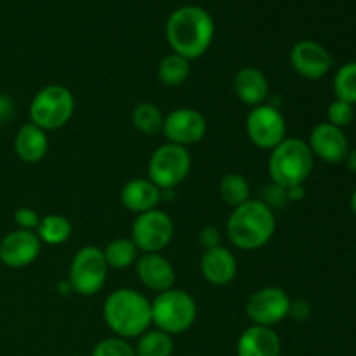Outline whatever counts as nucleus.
I'll return each instance as SVG.
<instances>
[{
	"instance_id": "19",
	"label": "nucleus",
	"mask_w": 356,
	"mask_h": 356,
	"mask_svg": "<svg viewBox=\"0 0 356 356\" xmlns=\"http://www.w3.org/2000/svg\"><path fill=\"white\" fill-rule=\"evenodd\" d=\"M233 90L243 104L256 108L266 103L270 96V82L261 70L245 66V68H240L233 76Z\"/></svg>"
},
{
	"instance_id": "4",
	"label": "nucleus",
	"mask_w": 356,
	"mask_h": 356,
	"mask_svg": "<svg viewBox=\"0 0 356 356\" xmlns=\"http://www.w3.org/2000/svg\"><path fill=\"white\" fill-rule=\"evenodd\" d=\"M315 163L308 143L299 138H285L275 146L268 159V174L271 183L289 190L294 186H305Z\"/></svg>"
},
{
	"instance_id": "21",
	"label": "nucleus",
	"mask_w": 356,
	"mask_h": 356,
	"mask_svg": "<svg viewBox=\"0 0 356 356\" xmlns=\"http://www.w3.org/2000/svg\"><path fill=\"white\" fill-rule=\"evenodd\" d=\"M14 152L24 163H38L49 152L47 132L31 122L21 125L14 138Z\"/></svg>"
},
{
	"instance_id": "2",
	"label": "nucleus",
	"mask_w": 356,
	"mask_h": 356,
	"mask_svg": "<svg viewBox=\"0 0 356 356\" xmlns=\"http://www.w3.org/2000/svg\"><path fill=\"white\" fill-rule=\"evenodd\" d=\"M103 318L115 336L134 339L152 325V301L136 289H117L104 299Z\"/></svg>"
},
{
	"instance_id": "12",
	"label": "nucleus",
	"mask_w": 356,
	"mask_h": 356,
	"mask_svg": "<svg viewBox=\"0 0 356 356\" xmlns=\"http://www.w3.org/2000/svg\"><path fill=\"white\" fill-rule=\"evenodd\" d=\"M163 136L167 143L177 146L197 145L207 134V118L193 108H177L163 118Z\"/></svg>"
},
{
	"instance_id": "10",
	"label": "nucleus",
	"mask_w": 356,
	"mask_h": 356,
	"mask_svg": "<svg viewBox=\"0 0 356 356\" xmlns=\"http://www.w3.org/2000/svg\"><path fill=\"white\" fill-rule=\"evenodd\" d=\"M245 131L254 146L271 152L287 138V122L277 106L264 103L249 111Z\"/></svg>"
},
{
	"instance_id": "24",
	"label": "nucleus",
	"mask_w": 356,
	"mask_h": 356,
	"mask_svg": "<svg viewBox=\"0 0 356 356\" xmlns=\"http://www.w3.org/2000/svg\"><path fill=\"white\" fill-rule=\"evenodd\" d=\"M104 259L108 268L113 270H127L132 264H136L139 257V249L132 238H115L103 249Z\"/></svg>"
},
{
	"instance_id": "34",
	"label": "nucleus",
	"mask_w": 356,
	"mask_h": 356,
	"mask_svg": "<svg viewBox=\"0 0 356 356\" xmlns=\"http://www.w3.org/2000/svg\"><path fill=\"white\" fill-rule=\"evenodd\" d=\"M14 113V104L10 101L9 96L6 94H0V122H6L13 117Z\"/></svg>"
},
{
	"instance_id": "37",
	"label": "nucleus",
	"mask_w": 356,
	"mask_h": 356,
	"mask_svg": "<svg viewBox=\"0 0 356 356\" xmlns=\"http://www.w3.org/2000/svg\"><path fill=\"white\" fill-rule=\"evenodd\" d=\"M72 356H79V355H72Z\"/></svg>"
},
{
	"instance_id": "3",
	"label": "nucleus",
	"mask_w": 356,
	"mask_h": 356,
	"mask_svg": "<svg viewBox=\"0 0 356 356\" xmlns=\"http://www.w3.org/2000/svg\"><path fill=\"white\" fill-rule=\"evenodd\" d=\"M277 232L273 209L263 200H247L232 211L226 221L228 240L240 250L263 249Z\"/></svg>"
},
{
	"instance_id": "31",
	"label": "nucleus",
	"mask_w": 356,
	"mask_h": 356,
	"mask_svg": "<svg viewBox=\"0 0 356 356\" xmlns=\"http://www.w3.org/2000/svg\"><path fill=\"white\" fill-rule=\"evenodd\" d=\"M40 216L35 209L31 207H19L14 212V222L17 225V229H28V232H35L40 222Z\"/></svg>"
},
{
	"instance_id": "17",
	"label": "nucleus",
	"mask_w": 356,
	"mask_h": 356,
	"mask_svg": "<svg viewBox=\"0 0 356 356\" xmlns=\"http://www.w3.org/2000/svg\"><path fill=\"white\" fill-rule=\"evenodd\" d=\"M200 271L205 282L214 287H225L235 280L238 264L232 250L218 245L214 249L204 250L200 259Z\"/></svg>"
},
{
	"instance_id": "26",
	"label": "nucleus",
	"mask_w": 356,
	"mask_h": 356,
	"mask_svg": "<svg viewBox=\"0 0 356 356\" xmlns=\"http://www.w3.org/2000/svg\"><path fill=\"white\" fill-rule=\"evenodd\" d=\"M219 195L226 205L235 209L250 200V184L242 174L229 172L219 183Z\"/></svg>"
},
{
	"instance_id": "29",
	"label": "nucleus",
	"mask_w": 356,
	"mask_h": 356,
	"mask_svg": "<svg viewBox=\"0 0 356 356\" xmlns=\"http://www.w3.org/2000/svg\"><path fill=\"white\" fill-rule=\"evenodd\" d=\"M90 356H136V351L127 339L115 336L99 341Z\"/></svg>"
},
{
	"instance_id": "16",
	"label": "nucleus",
	"mask_w": 356,
	"mask_h": 356,
	"mask_svg": "<svg viewBox=\"0 0 356 356\" xmlns=\"http://www.w3.org/2000/svg\"><path fill=\"white\" fill-rule=\"evenodd\" d=\"M136 273L139 280L149 291L165 292L174 289L176 284V271L170 261L162 256V252L156 254H143L136 261Z\"/></svg>"
},
{
	"instance_id": "33",
	"label": "nucleus",
	"mask_w": 356,
	"mask_h": 356,
	"mask_svg": "<svg viewBox=\"0 0 356 356\" xmlns=\"http://www.w3.org/2000/svg\"><path fill=\"white\" fill-rule=\"evenodd\" d=\"M289 316L294 320H306L309 316V306L306 301H292Z\"/></svg>"
},
{
	"instance_id": "35",
	"label": "nucleus",
	"mask_w": 356,
	"mask_h": 356,
	"mask_svg": "<svg viewBox=\"0 0 356 356\" xmlns=\"http://www.w3.org/2000/svg\"><path fill=\"white\" fill-rule=\"evenodd\" d=\"M344 162H346V167L351 172H356V149H350V152H348Z\"/></svg>"
},
{
	"instance_id": "28",
	"label": "nucleus",
	"mask_w": 356,
	"mask_h": 356,
	"mask_svg": "<svg viewBox=\"0 0 356 356\" xmlns=\"http://www.w3.org/2000/svg\"><path fill=\"white\" fill-rule=\"evenodd\" d=\"M334 94L336 99L356 104V61L346 63L337 70L334 76Z\"/></svg>"
},
{
	"instance_id": "36",
	"label": "nucleus",
	"mask_w": 356,
	"mask_h": 356,
	"mask_svg": "<svg viewBox=\"0 0 356 356\" xmlns=\"http://www.w3.org/2000/svg\"><path fill=\"white\" fill-rule=\"evenodd\" d=\"M351 211H353L356 216V190L353 191V195H351Z\"/></svg>"
},
{
	"instance_id": "18",
	"label": "nucleus",
	"mask_w": 356,
	"mask_h": 356,
	"mask_svg": "<svg viewBox=\"0 0 356 356\" xmlns=\"http://www.w3.org/2000/svg\"><path fill=\"white\" fill-rule=\"evenodd\" d=\"M162 200V190L152 183L148 177H136L127 181L120 190V202L129 212L145 214L159 209Z\"/></svg>"
},
{
	"instance_id": "22",
	"label": "nucleus",
	"mask_w": 356,
	"mask_h": 356,
	"mask_svg": "<svg viewBox=\"0 0 356 356\" xmlns=\"http://www.w3.org/2000/svg\"><path fill=\"white\" fill-rule=\"evenodd\" d=\"M191 73V61L190 59L183 58L179 54H170L163 56L159 63L156 68V75L159 80L167 87H179L190 79Z\"/></svg>"
},
{
	"instance_id": "14",
	"label": "nucleus",
	"mask_w": 356,
	"mask_h": 356,
	"mask_svg": "<svg viewBox=\"0 0 356 356\" xmlns=\"http://www.w3.org/2000/svg\"><path fill=\"white\" fill-rule=\"evenodd\" d=\"M42 242L35 232L16 229L0 240V263L13 270L30 266L40 256Z\"/></svg>"
},
{
	"instance_id": "6",
	"label": "nucleus",
	"mask_w": 356,
	"mask_h": 356,
	"mask_svg": "<svg viewBox=\"0 0 356 356\" xmlns=\"http://www.w3.org/2000/svg\"><path fill=\"white\" fill-rule=\"evenodd\" d=\"M75 97L68 87L51 83L38 90L30 103V122L42 131H58L72 120Z\"/></svg>"
},
{
	"instance_id": "13",
	"label": "nucleus",
	"mask_w": 356,
	"mask_h": 356,
	"mask_svg": "<svg viewBox=\"0 0 356 356\" xmlns=\"http://www.w3.org/2000/svg\"><path fill=\"white\" fill-rule=\"evenodd\" d=\"M291 65L298 75L308 80L323 79L332 68V56L322 44L315 40H299L292 45Z\"/></svg>"
},
{
	"instance_id": "15",
	"label": "nucleus",
	"mask_w": 356,
	"mask_h": 356,
	"mask_svg": "<svg viewBox=\"0 0 356 356\" xmlns=\"http://www.w3.org/2000/svg\"><path fill=\"white\" fill-rule=\"evenodd\" d=\"M309 149H312L313 156L323 160L327 163H341L346 159L348 152H350V145H348L346 134L343 129L336 127V125L329 124H318L309 134Z\"/></svg>"
},
{
	"instance_id": "30",
	"label": "nucleus",
	"mask_w": 356,
	"mask_h": 356,
	"mask_svg": "<svg viewBox=\"0 0 356 356\" xmlns=\"http://www.w3.org/2000/svg\"><path fill=\"white\" fill-rule=\"evenodd\" d=\"M327 117H329V124L336 125V127L339 129H344L353 122L355 108L353 104L346 103V101L336 99L330 103L329 110H327Z\"/></svg>"
},
{
	"instance_id": "25",
	"label": "nucleus",
	"mask_w": 356,
	"mask_h": 356,
	"mask_svg": "<svg viewBox=\"0 0 356 356\" xmlns=\"http://www.w3.org/2000/svg\"><path fill=\"white\" fill-rule=\"evenodd\" d=\"M163 113L155 103H139L132 108L131 122L141 134L155 136L162 132Z\"/></svg>"
},
{
	"instance_id": "27",
	"label": "nucleus",
	"mask_w": 356,
	"mask_h": 356,
	"mask_svg": "<svg viewBox=\"0 0 356 356\" xmlns=\"http://www.w3.org/2000/svg\"><path fill=\"white\" fill-rule=\"evenodd\" d=\"M134 351L136 356H170L174 351L172 336L159 329H148L139 336Z\"/></svg>"
},
{
	"instance_id": "9",
	"label": "nucleus",
	"mask_w": 356,
	"mask_h": 356,
	"mask_svg": "<svg viewBox=\"0 0 356 356\" xmlns=\"http://www.w3.org/2000/svg\"><path fill=\"white\" fill-rule=\"evenodd\" d=\"M172 219L160 209L139 214L132 222L131 238L143 254L162 252L172 242Z\"/></svg>"
},
{
	"instance_id": "7",
	"label": "nucleus",
	"mask_w": 356,
	"mask_h": 356,
	"mask_svg": "<svg viewBox=\"0 0 356 356\" xmlns=\"http://www.w3.org/2000/svg\"><path fill=\"white\" fill-rule=\"evenodd\" d=\"M108 270L110 268L104 259L103 249L96 245L82 247L70 264V289L86 298L97 294L106 284Z\"/></svg>"
},
{
	"instance_id": "8",
	"label": "nucleus",
	"mask_w": 356,
	"mask_h": 356,
	"mask_svg": "<svg viewBox=\"0 0 356 356\" xmlns=\"http://www.w3.org/2000/svg\"><path fill=\"white\" fill-rule=\"evenodd\" d=\"M191 170V155L183 146L165 143L152 153L148 179L160 190H172L184 183Z\"/></svg>"
},
{
	"instance_id": "32",
	"label": "nucleus",
	"mask_w": 356,
	"mask_h": 356,
	"mask_svg": "<svg viewBox=\"0 0 356 356\" xmlns=\"http://www.w3.org/2000/svg\"><path fill=\"white\" fill-rule=\"evenodd\" d=\"M198 243L204 247V250L214 249V247L221 245V233L216 226H205L198 233Z\"/></svg>"
},
{
	"instance_id": "5",
	"label": "nucleus",
	"mask_w": 356,
	"mask_h": 356,
	"mask_svg": "<svg viewBox=\"0 0 356 356\" xmlns=\"http://www.w3.org/2000/svg\"><path fill=\"white\" fill-rule=\"evenodd\" d=\"M198 316L197 301L181 289L160 292L152 301V323L169 336L184 334L195 325Z\"/></svg>"
},
{
	"instance_id": "11",
	"label": "nucleus",
	"mask_w": 356,
	"mask_h": 356,
	"mask_svg": "<svg viewBox=\"0 0 356 356\" xmlns=\"http://www.w3.org/2000/svg\"><path fill=\"white\" fill-rule=\"evenodd\" d=\"M291 298L280 287L257 289L245 305V313L252 325L273 327L284 322L291 312Z\"/></svg>"
},
{
	"instance_id": "1",
	"label": "nucleus",
	"mask_w": 356,
	"mask_h": 356,
	"mask_svg": "<svg viewBox=\"0 0 356 356\" xmlns=\"http://www.w3.org/2000/svg\"><path fill=\"white\" fill-rule=\"evenodd\" d=\"M216 24L211 13L200 6H183L172 10L165 23V37L174 54L202 58L214 40Z\"/></svg>"
},
{
	"instance_id": "23",
	"label": "nucleus",
	"mask_w": 356,
	"mask_h": 356,
	"mask_svg": "<svg viewBox=\"0 0 356 356\" xmlns=\"http://www.w3.org/2000/svg\"><path fill=\"white\" fill-rule=\"evenodd\" d=\"M37 236L42 243L47 245H61L68 242L73 233V226L68 218L61 214H49L44 216L38 222V228L35 229Z\"/></svg>"
},
{
	"instance_id": "20",
	"label": "nucleus",
	"mask_w": 356,
	"mask_h": 356,
	"mask_svg": "<svg viewBox=\"0 0 356 356\" xmlns=\"http://www.w3.org/2000/svg\"><path fill=\"white\" fill-rule=\"evenodd\" d=\"M282 341L271 327L245 329L236 344V356H280Z\"/></svg>"
}]
</instances>
